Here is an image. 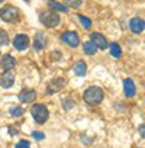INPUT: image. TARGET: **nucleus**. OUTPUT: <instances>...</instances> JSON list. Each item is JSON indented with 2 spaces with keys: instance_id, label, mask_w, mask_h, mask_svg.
<instances>
[{
  "instance_id": "20",
  "label": "nucleus",
  "mask_w": 145,
  "mask_h": 148,
  "mask_svg": "<svg viewBox=\"0 0 145 148\" xmlns=\"http://www.w3.org/2000/svg\"><path fill=\"white\" fill-rule=\"evenodd\" d=\"M49 6H51L52 9H55V10H60V12H67V8H65V6H62V5H60V3L54 2V0H51V2H49Z\"/></svg>"
},
{
  "instance_id": "2",
  "label": "nucleus",
  "mask_w": 145,
  "mask_h": 148,
  "mask_svg": "<svg viewBox=\"0 0 145 148\" xmlns=\"http://www.w3.org/2000/svg\"><path fill=\"white\" fill-rule=\"evenodd\" d=\"M0 18L5 22H16L21 18V13H19L18 8H15V6H5L0 10Z\"/></svg>"
},
{
  "instance_id": "18",
  "label": "nucleus",
  "mask_w": 145,
  "mask_h": 148,
  "mask_svg": "<svg viewBox=\"0 0 145 148\" xmlns=\"http://www.w3.org/2000/svg\"><path fill=\"white\" fill-rule=\"evenodd\" d=\"M10 115H12L13 118H19V116L23 115V109H22L21 106H15V108L10 109Z\"/></svg>"
},
{
  "instance_id": "1",
  "label": "nucleus",
  "mask_w": 145,
  "mask_h": 148,
  "mask_svg": "<svg viewBox=\"0 0 145 148\" xmlns=\"http://www.w3.org/2000/svg\"><path fill=\"white\" fill-rule=\"evenodd\" d=\"M84 100L92 106L99 105L103 100V90L99 89V87H89L84 92Z\"/></svg>"
},
{
  "instance_id": "23",
  "label": "nucleus",
  "mask_w": 145,
  "mask_h": 148,
  "mask_svg": "<svg viewBox=\"0 0 145 148\" xmlns=\"http://www.w3.org/2000/svg\"><path fill=\"white\" fill-rule=\"evenodd\" d=\"M16 148H29V141H21L16 145Z\"/></svg>"
},
{
  "instance_id": "24",
  "label": "nucleus",
  "mask_w": 145,
  "mask_h": 148,
  "mask_svg": "<svg viewBox=\"0 0 145 148\" xmlns=\"http://www.w3.org/2000/svg\"><path fill=\"white\" fill-rule=\"evenodd\" d=\"M32 136H34L35 139H44V138H45V135H44V134H41V132H34V134H32Z\"/></svg>"
},
{
  "instance_id": "26",
  "label": "nucleus",
  "mask_w": 145,
  "mask_h": 148,
  "mask_svg": "<svg viewBox=\"0 0 145 148\" xmlns=\"http://www.w3.org/2000/svg\"><path fill=\"white\" fill-rule=\"evenodd\" d=\"M2 2H5V0H0V3H2Z\"/></svg>"
},
{
  "instance_id": "3",
  "label": "nucleus",
  "mask_w": 145,
  "mask_h": 148,
  "mask_svg": "<svg viewBox=\"0 0 145 148\" xmlns=\"http://www.w3.org/2000/svg\"><path fill=\"white\" fill-rule=\"evenodd\" d=\"M31 113H32L34 119H35L38 123L47 122V119H48V116H49V112H48L47 106H44V105H35V106H32V108H31Z\"/></svg>"
},
{
  "instance_id": "7",
  "label": "nucleus",
  "mask_w": 145,
  "mask_h": 148,
  "mask_svg": "<svg viewBox=\"0 0 145 148\" xmlns=\"http://www.w3.org/2000/svg\"><path fill=\"white\" fill-rule=\"evenodd\" d=\"M13 45H15V48L19 49V51L26 49V48L29 47V36L25 35V34H19V35H16L15 39H13Z\"/></svg>"
},
{
  "instance_id": "11",
  "label": "nucleus",
  "mask_w": 145,
  "mask_h": 148,
  "mask_svg": "<svg viewBox=\"0 0 145 148\" xmlns=\"http://www.w3.org/2000/svg\"><path fill=\"white\" fill-rule=\"evenodd\" d=\"M129 26H131V31L133 32V34H141L142 31H144V21L142 19H139V18H133L132 21H131V23H129Z\"/></svg>"
},
{
  "instance_id": "12",
  "label": "nucleus",
  "mask_w": 145,
  "mask_h": 148,
  "mask_svg": "<svg viewBox=\"0 0 145 148\" xmlns=\"http://www.w3.org/2000/svg\"><path fill=\"white\" fill-rule=\"evenodd\" d=\"M35 97H36V92H35V90H31V89H26V90H23V92L19 95V100L23 102V103H29V102H32Z\"/></svg>"
},
{
  "instance_id": "8",
  "label": "nucleus",
  "mask_w": 145,
  "mask_h": 148,
  "mask_svg": "<svg viewBox=\"0 0 145 148\" xmlns=\"http://www.w3.org/2000/svg\"><path fill=\"white\" fill-rule=\"evenodd\" d=\"M90 39H92V42L96 45V48H100V49H105L106 47H107V41H106V38L102 35V34H92V36H90Z\"/></svg>"
},
{
  "instance_id": "9",
  "label": "nucleus",
  "mask_w": 145,
  "mask_h": 148,
  "mask_svg": "<svg viewBox=\"0 0 145 148\" xmlns=\"http://www.w3.org/2000/svg\"><path fill=\"white\" fill-rule=\"evenodd\" d=\"M123 89H125V95L128 97H133L135 93H136V86H135V83L131 79H126L123 82Z\"/></svg>"
},
{
  "instance_id": "16",
  "label": "nucleus",
  "mask_w": 145,
  "mask_h": 148,
  "mask_svg": "<svg viewBox=\"0 0 145 148\" xmlns=\"http://www.w3.org/2000/svg\"><path fill=\"white\" fill-rule=\"evenodd\" d=\"M83 49H84V52L87 54V55H93V54H96V45L92 42V41H87V42H84V45H83Z\"/></svg>"
},
{
  "instance_id": "6",
  "label": "nucleus",
  "mask_w": 145,
  "mask_h": 148,
  "mask_svg": "<svg viewBox=\"0 0 145 148\" xmlns=\"http://www.w3.org/2000/svg\"><path fill=\"white\" fill-rule=\"evenodd\" d=\"M61 39H62V42L64 44H67V45H70V47H77L79 44H80V38H79V35L76 34V32H72V31H67V32H64L62 35H61Z\"/></svg>"
},
{
  "instance_id": "13",
  "label": "nucleus",
  "mask_w": 145,
  "mask_h": 148,
  "mask_svg": "<svg viewBox=\"0 0 145 148\" xmlns=\"http://www.w3.org/2000/svg\"><path fill=\"white\" fill-rule=\"evenodd\" d=\"M45 45H47V39H45L44 34H42V32H38V34H36V36H35V42H34V49L39 51V49H42V48H44Z\"/></svg>"
},
{
  "instance_id": "14",
  "label": "nucleus",
  "mask_w": 145,
  "mask_h": 148,
  "mask_svg": "<svg viewBox=\"0 0 145 148\" xmlns=\"http://www.w3.org/2000/svg\"><path fill=\"white\" fill-rule=\"evenodd\" d=\"M65 84H67V82H65L64 79H55L54 82H51L49 89H48V93H54V92H57V90L62 89Z\"/></svg>"
},
{
  "instance_id": "5",
  "label": "nucleus",
  "mask_w": 145,
  "mask_h": 148,
  "mask_svg": "<svg viewBox=\"0 0 145 148\" xmlns=\"http://www.w3.org/2000/svg\"><path fill=\"white\" fill-rule=\"evenodd\" d=\"M15 83V73L12 70H6L5 73L0 74V86L3 89H9L12 87Z\"/></svg>"
},
{
  "instance_id": "19",
  "label": "nucleus",
  "mask_w": 145,
  "mask_h": 148,
  "mask_svg": "<svg viewBox=\"0 0 145 148\" xmlns=\"http://www.w3.org/2000/svg\"><path fill=\"white\" fill-rule=\"evenodd\" d=\"M9 44V36L6 34V31L0 29V45H8Z\"/></svg>"
},
{
  "instance_id": "15",
  "label": "nucleus",
  "mask_w": 145,
  "mask_h": 148,
  "mask_svg": "<svg viewBox=\"0 0 145 148\" xmlns=\"http://www.w3.org/2000/svg\"><path fill=\"white\" fill-rule=\"evenodd\" d=\"M87 71V65L84 61H79L76 65H74V73L77 74V76H84Z\"/></svg>"
},
{
  "instance_id": "25",
  "label": "nucleus",
  "mask_w": 145,
  "mask_h": 148,
  "mask_svg": "<svg viewBox=\"0 0 145 148\" xmlns=\"http://www.w3.org/2000/svg\"><path fill=\"white\" fill-rule=\"evenodd\" d=\"M141 135L144 136V125H141Z\"/></svg>"
},
{
  "instance_id": "4",
  "label": "nucleus",
  "mask_w": 145,
  "mask_h": 148,
  "mask_svg": "<svg viewBox=\"0 0 145 148\" xmlns=\"http://www.w3.org/2000/svg\"><path fill=\"white\" fill-rule=\"evenodd\" d=\"M39 19H41V23L47 28H54L60 23V16L54 12H42Z\"/></svg>"
},
{
  "instance_id": "17",
  "label": "nucleus",
  "mask_w": 145,
  "mask_h": 148,
  "mask_svg": "<svg viewBox=\"0 0 145 148\" xmlns=\"http://www.w3.org/2000/svg\"><path fill=\"white\" fill-rule=\"evenodd\" d=\"M109 48H110V54H112L115 58H119V57H120L122 51H120V47H119V44H116V42H112V44L109 45Z\"/></svg>"
},
{
  "instance_id": "22",
  "label": "nucleus",
  "mask_w": 145,
  "mask_h": 148,
  "mask_svg": "<svg viewBox=\"0 0 145 148\" xmlns=\"http://www.w3.org/2000/svg\"><path fill=\"white\" fill-rule=\"evenodd\" d=\"M64 2H65L68 6H72V8H79V6H81V0H64Z\"/></svg>"
},
{
  "instance_id": "21",
  "label": "nucleus",
  "mask_w": 145,
  "mask_h": 148,
  "mask_svg": "<svg viewBox=\"0 0 145 148\" xmlns=\"http://www.w3.org/2000/svg\"><path fill=\"white\" fill-rule=\"evenodd\" d=\"M79 21L83 23V26L86 28V29H89L90 26H92V21L89 19V18H86V16H83V15H79Z\"/></svg>"
},
{
  "instance_id": "10",
  "label": "nucleus",
  "mask_w": 145,
  "mask_h": 148,
  "mask_svg": "<svg viewBox=\"0 0 145 148\" xmlns=\"http://www.w3.org/2000/svg\"><path fill=\"white\" fill-rule=\"evenodd\" d=\"M15 65H16V60L12 55H5L2 58V61H0V67H2L5 71L6 70H12Z\"/></svg>"
}]
</instances>
